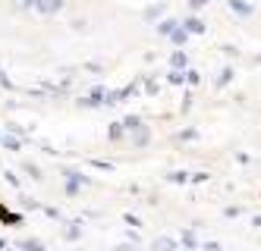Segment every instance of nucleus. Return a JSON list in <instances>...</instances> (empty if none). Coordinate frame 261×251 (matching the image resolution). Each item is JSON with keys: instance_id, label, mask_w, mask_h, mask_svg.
I'll list each match as a JSON object with an SVG mask.
<instances>
[{"instance_id": "obj_1", "label": "nucleus", "mask_w": 261, "mask_h": 251, "mask_svg": "<svg viewBox=\"0 0 261 251\" xmlns=\"http://www.w3.org/2000/svg\"><path fill=\"white\" fill-rule=\"evenodd\" d=\"M176 245H173V239H158L154 242V251H173Z\"/></svg>"}]
</instances>
